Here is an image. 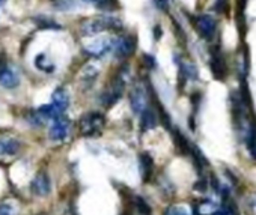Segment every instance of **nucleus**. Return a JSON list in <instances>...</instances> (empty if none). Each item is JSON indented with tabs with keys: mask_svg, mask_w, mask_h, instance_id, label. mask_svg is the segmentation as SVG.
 Returning a JSON list of instances; mask_svg holds the SVG:
<instances>
[{
	"mask_svg": "<svg viewBox=\"0 0 256 215\" xmlns=\"http://www.w3.org/2000/svg\"><path fill=\"white\" fill-rule=\"evenodd\" d=\"M124 24L122 20L112 15V14H102L99 17H93L89 20H85L80 24V33L82 36H96L106 30L119 32L122 30Z\"/></svg>",
	"mask_w": 256,
	"mask_h": 215,
	"instance_id": "1",
	"label": "nucleus"
},
{
	"mask_svg": "<svg viewBox=\"0 0 256 215\" xmlns=\"http://www.w3.org/2000/svg\"><path fill=\"white\" fill-rule=\"evenodd\" d=\"M106 125V118L99 112H90L85 115L80 121V133L86 137H95L101 134Z\"/></svg>",
	"mask_w": 256,
	"mask_h": 215,
	"instance_id": "2",
	"label": "nucleus"
},
{
	"mask_svg": "<svg viewBox=\"0 0 256 215\" xmlns=\"http://www.w3.org/2000/svg\"><path fill=\"white\" fill-rule=\"evenodd\" d=\"M115 47V39L110 38H99L96 41H92L90 44L85 45V53L90 58L99 59L102 56H106L107 53L113 51Z\"/></svg>",
	"mask_w": 256,
	"mask_h": 215,
	"instance_id": "3",
	"label": "nucleus"
},
{
	"mask_svg": "<svg viewBox=\"0 0 256 215\" xmlns=\"http://www.w3.org/2000/svg\"><path fill=\"white\" fill-rule=\"evenodd\" d=\"M124 89H125V80H124L122 75H121V77H118V78L113 81V84H112L110 89H107L106 92H102V93L99 95V102H101V105H104V107H112V105H115V104L119 101V98L122 96Z\"/></svg>",
	"mask_w": 256,
	"mask_h": 215,
	"instance_id": "4",
	"label": "nucleus"
},
{
	"mask_svg": "<svg viewBox=\"0 0 256 215\" xmlns=\"http://www.w3.org/2000/svg\"><path fill=\"white\" fill-rule=\"evenodd\" d=\"M136 51V38L131 35H124L119 39H115V47H113V53L116 59H128L133 53Z\"/></svg>",
	"mask_w": 256,
	"mask_h": 215,
	"instance_id": "5",
	"label": "nucleus"
},
{
	"mask_svg": "<svg viewBox=\"0 0 256 215\" xmlns=\"http://www.w3.org/2000/svg\"><path fill=\"white\" fill-rule=\"evenodd\" d=\"M68 133H70V119L67 116L62 115L51 121L48 137L53 142H64L68 137Z\"/></svg>",
	"mask_w": 256,
	"mask_h": 215,
	"instance_id": "6",
	"label": "nucleus"
},
{
	"mask_svg": "<svg viewBox=\"0 0 256 215\" xmlns=\"http://www.w3.org/2000/svg\"><path fill=\"white\" fill-rule=\"evenodd\" d=\"M20 84V74L18 71L8 65L3 64L0 67V86L5 87V89H15Z\"/></svg>",
	"mask_w": 256,
	"mask_h": 215,
	"instance_id": "7",
	"label": "nucleus"
},
{
	"mask_svg": "<svg viewBox=\"0 0 256 215\" xmlns=\"http://www.w3.org/2000/svg\"><path fill=\"white\" fill-rule=\"evenodd\" d=\"M130 104L134 115H142L146 109V93L140 84H136L130 93Z\"/></svg>",
	"mask_w": 256,
	"mask_h": 215,
	"instance_id": "8",
	"label": "nucleus"
},
{
	"mask_svg": "<svg viewBox=\"0 0 256 215\" xmlns=\"http://www.w3.org/2000/svg\"><path fill=\"white\" fill-rule=\"evenodd\" d=\"M30 191L38 197H45L51 191V181L47 173L41 172L35 176V179L30 184Z\"/></svg>",
	"mask_w": 256,
	"mask_h": 215,
	"instance_id": "9",
	"label": "nucleus"
},
{
	"mask_svg": "<svg viewBox=\"0 0 256 215\" xmlns=\"http://www.w3.org/2000/svg\"><path fill=\"white\" fill-rule=\"evenodd\" d=\"M51 104H53L56 109L64 115L68 110V107H70V95H68V92L64 87H58L53 92V95H51Z\"/></svg>",
	"mask_w": 256,
	"mask_h": 215,
	"instance_id": "10",
	"label": "nucleus"
},
{
	"mask_svg": "<svg viewBox=\"0 0 256 215\" xmlns=\"http://www.w3.org/2000/svg\"><path fill=\"white\" fill-rule=\"evenodd\" d=\"M21 147V143L15 139H0V156L17 155Z\"/></svg>",
	"mask_w": 256,
	"mask_h": 215,
	"instance_id": "11",
	"label": "nucleus"
},
{
	"mask_svg": "<svg viewBox=\"0 0 256 215\" xmlns=\"http://www.w3.org/2000/svg\"><path fill=\"white\" fill-rule=\"evenodd\" d=\"M196 27L203 38H210L214 32V21L208 15H200L196 18Z\"/></svg>",
	"mask_w": 256,
	"mask_h": 215,
	"instance_id": "12",
	"label": "nucleus"
},
{
	"mask_svg": "<svg viewBox=\"0 0 256 215\" xmlns=\"http://www.w3.org/2000/svg\"><path fill=\"white\" fill-rule=\"evenodd\" d=\"M96 77H98V70L95 67H92V65H87L85 68L83 74H82V84H83V87L90 89L93 86Z\"/></svg>",
	"mask_w": 256,
	"mask_h": 215,
	"instance_id": "13",
	"label": "nucleus"
},
{
	"mask_svg": "<svg viewBox=\"0 0 256 215\" xmlns=\"http://www.w3.org/2000/svg\"><path fill=\"white\" fill-rule=\"evenodd\" d=\"M142 116V122H140V125H142V131H148V130H151V128H154L157 125V118H156V113H154L149 107H146L145 109V112L140 115Z\"/></svg>",
	"mask_w": 256,
	"mask_h": 215,
	"instance_id": "14",
	"label": "nucleus"
},
{
	"mask_svg": "<svg viewBox=\"0 0 256 215\" xmlns=\"http://www.w3.org/2000/svg\"><path fill=\"white\" fill-rule=\"evenodd\" d=\"M36 112H38L44 119H51V121L56 119V118H59V116H62V113L56 109V107H55L53 104H44V105L38 107Z\"/></svg>",
	"mask_w": 256,
	"mask_h": 215,
	"instance_id": "15",
	"label": "nucleus"
},
{
	"mask_svg": "<svg viewBox=\"0 0 256 215\" xmlns=\"http://www.w3.org/2000/svg\"><path fill=\"white\" fill-rule=\"evenodd\" d=\"M140 167H142L143 179H149V176L152 173V158L148 153L140 155Z\"/></svg>",
	"mask_w": 256,
	"mask_h": 215,
	"instance_id": "16",
	"label": "nucleus"
},
{
	"mask_svg": "<svg viewBox=\"0 0 256 215\" xmlns=\"http://www.w3.org/2000/svg\"><path fill=\"white\" fill-rule=\"evenodd\" d=\"M35 23H36V26L39 29H51V30H59L61 29V24H58L56 21L50 20L47 17H36Z\"/></svg>",
	"mask_w": 256,
	"mask_h": 215,
	"instance_id": "17",
	"label": "nucleus"
},
{
	"mask_svg": "<svg viewBox=\"0 0 256 215\" xmlns=\"http://www.w3.org/2000/svg\"><path fill=\"white\" fill-rule=\"evenodd\" d=\"M35 67H36L38 70L44 71V72H51V71L55 70V67L50 65V62L45 59V55H38V56L35 58Z\"/></svg>",
	"mask_w": 256,
	"mask_h": 215,
	"instance_id": "18",
	"label": "nucleus"
},
{
	"mask_svg": "<svg viewBox=\"0 0 256 215\" xmlns=\"http://www.w3.org/2000/svg\"><path fill=\"white\" fill-rule=\"evenodd\" d=\"M53 5L56 9L59 11H71V9H76L77 8V3L76 0H53Z\"/></svg>",
	"mask_w": 256,
	"mask_h": 215,
	"instance_id": "19",
	"label": "nucleus"
},
{
	"mask_svg": "<svg viewBox=\"0 0 256 215\" xmlns=\"http://www.w3.org/2000/svg\"><path fill=\"white\" fill-rule=\"evenodd\" d=\"M26 121H27L30 125H33V127H41V125L44 124V118H42L36 110L29 112L27 116H26Z\"/></svg>",
	"mask_w": 256,
	"mask_h": 215,
	"instance_id": "20",
	"label": "nucleus"
},
{
	"mask_svg": "<svg viewBox=\"0 0 256 215\" xmlns=\"http://www.w3.org/2000/svg\"><path fill=\"white\" fill-rule=\"evenodd\" d=\"M83 2L93 5L99 9H109V8H112V3L115 2V0H83Z\"/></svg>",
	"mask_w": 256,
	"mask_h": 215,
	"instance_id": "21",
	"label": "nucleus"
},
{
	"mask_svg": "<svg viewBox=\"0 0 256 215\" xmlns=\"http://www.w3.org/2000/svg\"><path fill=\"white\" fill-rule=\"evenodd\" d=\"M165 215H190L188 211L182 206H171L166 209Z\"/></svg>",
	"mask_w": 256,
	"mask_h": 215,
	"instance_id": "22",
	"label": "nucleus"
},
{
	"mask_svg": "<svg viewBox=\"0 0 256 215\" xmlns=\"http://www.w3.org/2000/svg\"><path fill=\"white\" fill-rule=\"evenodd\" d=\"M137 202H139L137 208L140 209V212H142L143 215H149V214H151V209H149L148 203H145V202H143L142 199H137Z\"/></svg>",
	"mask_w": 256,
	"mask_h": 215,
	"instance_id": "23",
	"label": "nucleus"
},
{
	"mask_svg": "<svg viewBox=\"0 0 256 215\" xmlns=\"http://www.w3.org/2000/svg\"><path fill=\"white\" fill-rule=\"evenodd\" d=\"M0 215H14V209L11 205H0Z\"/></svg>",
	"mask_w": 256,
	"mask_h": 215,
	"instance_id": "24",
	"label": "nucleus"
},
{
	"mask_svg": "<svg viewBox=\"0 0 256 215\" xmlns=\"http://www.w3.org/2000/svg\"><path fill=\"white\" fill-rule=\"evenodd\" d=\"M156 5H157V8H160V9H168V0H156Z\"/></svg>",
	"mask_w": 256,
	"mask_h": 215,
	"instance_id": "25",
	"label": "nucleus"
},
{
	"mask_svg": "<svg viewBox=\"0 0 256 215\" xmlns=\"http://www.w3.org/2000/svg\"><path fill=\"white\" fill-rule=\"evenodd\" d=\"M145 64H148L149 67H154V65H156V62H154V58H152V56H148V55H145Z\"/></svg>",
	"mask_w": 256,
	"mask_h": 215,
	"instance_id": "26",
	"label": "nucleus"
},
{
	"mask_svg": "<svg viewBox=\"0 0 256 215\" xmlns=\"http://www.w3.org/2000/svg\"><path fill=\"white\" fill-rule=\"evenodd\" d=\"M3 3H5V0H0V6H2Z\"/></svg>",
	"mask_w": 256,
	"mask_h": 215,
	"instance_id": "27",
	"label": "nucleus"
}]
</instances>
